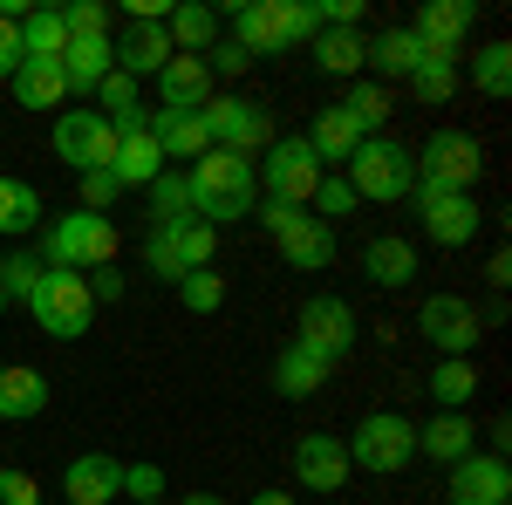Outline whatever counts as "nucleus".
Masks as SVG:
<instances>
[{"label": "nucleus", "instance_id": "9d476101", "mask_svg": "<svg viewBox=\"0 0 512 505\" xmlns=\"http://www.w3.org/2000/svg\"><path fill=\"white\" fill-rule=\"evenodd\" d=\"M472 21H478L472 0H431V7H417V21H410L417 62H444V69H458V55H465V35H472Z\"/></svg>", "mask_w": 512, "mask_h": 505}, {"label": "nucleus", "instance_id": "b1692460", "mask_svg": "<svg viewBox=\"0 0 512 505\" xmlns=\"http://www.w3.org/2000/svg\"><path fill=\"white\" fill-rule=\"evenodd\" d=\"M328 376H335V362H321V355H315V349H301V342H287V349L274 355V389L287 396V403L315 396Z\"/></svg>", "mask_w": 512, "mask_h": 505}, {"label": "nucleus", "instance_id": "f3484780", "mask_svg": "<svg viewBox=\"0 0 512 505\" xmlns=\"http://www.w3.org/2000/svg\"><path fill=\"white\" fill-rule=\"evenodd\" d=\"M212 96H219V82L205 69V55H171L158 69V110H171V117H198Z\"/></svg>", "mask_w": 512, "mask_h": 505}, {"label": "nucleus", "instance_id": "a878e982", "mask_svg": "<svg viewBox=\"0 0 512 505\" xmlns=\"http://www.w3.org/2000/svg\"><path fill=\"white\" fill-rule=\"evenodd\" d=\"M362 273H369L376 287H410V280H417V246L396 239V233H376L362 246Z\"/></svg>", "mask_w": 512, "mask_h": 505}, {"label": "nucleus", "instance_id": "c85d7f7f", "mask_svg": "<svg viewBox=\"0 0 512 505\" xmlns=\"http://www.w3.org/2000/svg\"><path fill=\"white\" fill-rule=\"evenodd\" d=\"M48 410V376L28 369V362H14V369H0V417L7 424H28Z\"/></svg>", "mask_w": 512, "mask_h": 505}, {"label": "nucleus", "instance_id": "4c0bfd02", "mask_svg": "<svg viewBox=\"0 0 512 505\" xmlns=\"http://www.w3.org/2000/svg\"><path fill=\"white\" fill-rule=\"evenodd\" d=\"M472 89L492 96V103L512 89V41H485V48L472 55Z\"/></svg>", "mask_w": 512, "mask_h": 505}, {"label": "nucleus", "instance_id": "f257e3e1", "mask_svg": "<svg viewBox=\"0 0 512 505\" xmlns=\"http://www.w3.org/2000/svg\"><path fill=\"white\" fill-rule=\"evenodd\" d=\"M192 178V219H205L212 233L226 219H253L260 205V178H253V157H233V151H205L185 171Z\"/></svg>", "mask_w": 512, "mask_h": 505}, {"label": "nucleus", "instance_id": "7ed1b4c3", "mask_svg": "<svg viewBox=\"0 0 512 505\" xmlns=\"http://www.w3.org/2000/svg\"><path fill=\"white\" fill-rule=\"evenodd\" d=\"M342 178H349V192L369 198V205H403V198L417 192V151L396 144V137H362L355 157L342 164Z\"/></svg>", "mask_w": 512, "mask_h": 505}, {"label": "nucleus", "instance_id": "393cba45", "mask_svg": "<svg viewBox=\"0 0 512 505\" xmlns=\"http://www.w3.org/2000/svg\"><path fill=\"white\" fill-rule=\"evenodd\" d=\"M158 171H164V151H158V137H151V123L130 130V137H117V164H110V178H117L123 192H144Z\"/></svg>", "mask_w": 512, "mask_h": 505}, {"label": "nucleus", "instance_id": "58836bf2", "mask_svg": "<svg viewBox=\"0 0 512 505\" xmlns=\"http://www.w3.org/2000/svg\"><path fill=\"white\" fill-rule=\"evenodd\" d=\"M41 273H48V267H41L28 246H21V253H7V260H0V294H7V301H28V294L41 287Z\"/></svg>", "mask_w": 512, "mask_h": 505}, {"label": "nucleus", "instance_id": "c756f323", "mask_svg": "<svg viewBox=\"0 0 512 505\" xmlns=\"http://www.w3.org/2000/svg\"><path fill=\"white\" fill-rule=\"evenodd\" d=\"M48 226V205L28 178H0V239H28Z\"/></svg>", "mask_w": 512, "mask_h": 505}, {"label": "nucleus", "instance_id": "c03bdc74", "mask_svg": "<svg viewBox=\"0 0 512 505\" xmlns=\"http://www.w3.org/2000/svg\"><path fill=\"white\" fill-rule=\"evenodd\" d=\"M76 185H82V212H103V219H110V205L123 198V185L110 178V171H82Z\"/></svg>", "mask_w": 512, "mask_h": 505}, {"label": "nucleus", "instance_id": "09e8293b", "mask_svg": "<svg viewBox=\"0 0 512 505\" xmlns=\"http://www.w3.org/2000/svg\"><path fill=\"white\" fill-rule=\"evenodd\" d=\"M0 505H41V485L28 471H0Z\"/></svg>", "mask_w": 512, "mask_h": 505}, {"label": "nucleus", "instance_id": "f8f14e48", "mask_svg": "<svg viewBox=\"0 0 512 505\" xmlns=\"http://www.w3.org/2000/svg\"><path fill=\"white\" fill-rule=\"evenodd\" d=\"M417 219H424V239L431 246H472L478 226H485V212H478L472 192H437V185H417Z\"/></svg>", "mask_w": 512, "mask_h": 505}, {"label": "nucleus", "instance_id": "ddd939ff", "mask_svg": "<svg viewBox=\"0 0 512 505\" xmlns=\"http://www.w3.org/2000/svg\"><path fill=\"white\" fill-rule=\"evenodd\" d=\"M417 335H424L437 355H472L478 335H485V321H478V308L465 294H431V301L417 308Z\"/></svg>", "mask_w": 512, "mask_h": 505}, {"label": "nucleus", "instance_id": "49530a36", "mask_svg": "<svg viewBox=\"0 0 512 505\" xmlns=\"http://www.w3.org/2000/svg\"><path fill=\"white\" fill-rule=\"evenodd\" d=\"M123 492H130V505H144V499H164V465H123Z\"/></svg>", "mask_w": 512, "mask_h": 505}, {"label": "nucleus", "instance_id": "412c9836", "mask_svg": "<svg viewBox=\"0 0 512 505\" xmlns=\"http://www.w3.org/2000/svg\"><path fill=\"white\" fill-rule=\"evenodd\" d=\"M103 76H117L110 35H69V48H62V82H69V96H96Z\"/></svg>", "mask_w": 512, "mask_h": 505}, {"label": "nucleus", "instance_id": "6ab92c4d", "mask_svg": "<svg viewBox=\"0 0 512 505\" xmlns=\"http://www.w3.org/2000/svg\"><path fill=\"white\" fill-rule=\"evenodd\" d=\"M478 451V430H472V410H437L431 424H417V458H431V465H465Z\"/></svg>", "mask_w": 512, "mask_h": 505}, {"label": "nucleus", "instance_id": "ea45409f", "mask_svg": "<svg viewBox=\"0 0 512 505\" xmlns=\"http://www.w3.org/2000/svg\"><path fill=\"white\" fill-rule=\"evenodd\" d=\"M178 301H185L192 314H219V308H226V280H219L212 267H198V273L178 280Z\"/></svg>", "mask_w": 512, "mask_h": 505}, {"label": "nucleus", "instance_id": "e433bc0d", "mask_svg": "<svg viewBox=\"0 0 512 505\" xmlns=\"http://www.w3.org/2000/svg\"><path fill=\"white\" fill-rule=\"evenodd\" d=\"M144 192H151V219H158V226H178V219H192V178H185L178 164H164V171L151 178V185H144Z\"/></svg>", "mask_w": 512, "mask_h": 505}, {"label": "nucleus", "instance_id": "1a4fd4ad", "mask_svg": "<svg viewBox=\"0 0 512 505\" xmlns=\"http://www.w3.org/2000/svg\"><path fill=\"white\" fill-rule=\"evenodd\" d=\"M478 171H485V151L472 130H431L417 151V185H437V192H472Z\"/></svg>", "mask_w": 512, "mask_h": 505}, {"label": "nucleus", "instance_id": "2f4dec72", "mask_svg": "<svg viewBox=\"0 0 512 505\" xmlns=\"http://www.w3.org/2000/svg\"><path fill=\"white\" fill-rule=\"evenodd\" d=\"M7 89H14V103H21V110H55V103L69 96L62 62H28V55H21V69H14V82H7Z\"/></svg>", "mask_w": 512, "mask_h": 505}, {"label": "nucleus", "instance_id": "72a5a7b5", "mask_svg": "<svg viewBox=\"0 0 512 505\" xmlns=\"http://www.w3.org/2000/svg\"><path fill=\"white\" fill-rule=\"evenodd\" d=\"M424 389L437 396V410H472V396H478V362H472V355H444Z\"/></svg>", "mask_w": 512, "mask_h": 505}, {"label": "nucleus", "instance_id": "603ef678", "mask_svg": "<svg viewBox=\"0 0 512 505\" xmlns=\"http://www.w3.org/2000/svg\"><path fill=\"white\" fill-rule=\"evenodd\" d=\"M485 280L506 287V280H512V253H492V260H485Z\"/></svg>", "mask_w": 512, "mask_h": 505}, {"label": "nucleus", "instance_id": "423d86ee", "mask_svg": "<svg viewBox=\"0 0 512 505\" xmlns=\"http://www.w3.org/2000/svg\"><path fill=\"white\" fill-rule=\"evenodd\" d=\"M253 178H260V198H280V205H301L308 212V198H315V185L328 171L315 164L308 137H274L260 151V164H253Z\"/></svg>", "mask_w": 512, "mask_h": 505}, {"label": "nucleus", "instance_id": "4468645a", "mask_svg": "<svg viewBox=\"0 0 512 505\" xmlns=\"http://www.w3.org/2000/svg\"><path fill=\"white\" fill-rule=\"evenodd\" d=\"M301 349H315L321 362H342L355 349V308L342 294H308L301 301V335H294Z\"/></svg>", "mask_w": 512, "mask_h": 505}, {"label": "nucleus", "instance_id": "4d7b16f0", "mask_svg": "<svg viewBox=\"0 0 512 505\" xmlns=\"http://www.w3.org/2000/svg\"><path fill=\"white\" fill-rule=\"evenodd\" d=\"M144 505H164V499H144Z\"/></svg>", "mask_w": 512, "mask_h": 505}, {"label": "nucleus", "instance_id": "473e14b6", "mask_svg": "<svg viewBox=\"0 0 512 505\" xmlns=\"http://www.w3.org/2000/svg\"><path fill=\"white\" fill-rule=\"evenodd\" d=\"M355 144H362V130H355L342 110H321L315 123H308V151H315V164L328 171V164H349Z\"/></svg>", "mask_w": 512, "mask_h": 505}, {"label": "nucleus", "instance_id": "4be33fe9", "mask_svg": "<svg viewBox=\"0 0 512 505\" xmlns=\"http://www.w3.org/2000/svg\"><path fill=\"white\" fill-rule=\"evenodd\" d=\"M164 35L178 55H212L219 35H226V21H219V7H205V0H178L171 14H164Z\"/></svg>", "mask_w": 512, "mask_h": 505}, {"label": "nucleus", "instance_id": "de8ad7c7", "mask_svg": "<svg viewBox=\"0 0 512 505\" xmlns=\"http://www.w3.org/2000/svg\"><path fill=\"white\" fill-rule=\"evenodd\" d=\"M253 219H260V226L280 239V233H294V226H301L308 212H301V205H280V198H260V205H253Z\"/></svg>", "mask_w": 512, "mask_h": 505}, {"label": "nucleus", "instance_id": "37998d69", "mask_svg": "<svg viewBox=\"0 0 512 505\" xmlns=\"http://www.w3.org/2000/svg\"><path fill=\"white\" fill-rule=\"evenodd\" d=\"M62 28L69 35H110V7L103 0H69L62 7Z\"/></svg>", "mask_w": 512, "mask_h": 505}, {"label": "nucleus", "instance_id": "cd10ccee", "mask_svg": "<svg viewBox=\"0 0 512 505\" xmlns=\"http://www.w3.org/2000/svg\"><path fill=\"white\" fill-rule=\"evenodd\" d=\"M308 55H315L321 76H355V82H362V55H369V35H362V28H321V35L308 41Z\"/></svg>", "mask_w": 512, "mask_h": 505}, {"label": "nucleus", "instance_id": "9b49d317", "mask_svg": "<svg viewBox=\"0 0 512 505\" xmlns=\"http://www.w3.org/2000/svg\"><path fill=\"white\" fill-rule=\"evenodd\" d=\"M48 144H55V157H62L76 178L82 171H110V164H117V130L96 117V110H62Z\"/></svg>", "mask_w": 512, "mask_h": 505}, {"label": "nucleus", "instance_id": "79ce46f5", "mask_svg": "<svg viewBox=\"0 0 512 505\" xmlns=\"http://www.w3.org/2000/svg\"><path fill=\"white\" fill-rule=\"evenodd\" d=\"M308 212H315L321 226H335V219H349L355 212V192H349V178H321L315 198H308Z\"/></svg>", "mask_w": 512, "mask_h": 505}, {"label": "nucleus", "instance_id": "dca6fc26", "mask_svg": "<svg viewBox=\"0 0 512 505\" xmlns=\"http://www.w3.org/2000/svg\"><path fill=\"white\" fill-rule=\"evenodd\" d=\"M444 499H451V505H512V471H506V458L472 451L465 465H451Z\"/></svg>", "mask_w": 512, "mask_h": 505}, {"label": "nucleus", "instance_id": "aec40b11", "mask_svg": "<svg viewBox=\"0 0 512 505\" xmlns=\"http://www.w3.org/2000/svg\"><path fill=\"white\" fill-rule=\"evenodd\" d=\"M110 48H117V69H123L130 82H137V76H158L164 62L178 55V48H171V35H164V21H130V28H123Z\"/></svg>", "mask_w": 512, "mask_h": 505}, {"label": "nucleus", "instance_id": "3c124183", "mask_svg": "<svg viewBox=\"0 0 512 505\" xmlns=\"http://www.w3.org/2000/svg\"><path fill=\"white\" fill-rule=\"evenodd\" d=\"M89 280V301H123V273L117 267H96V273H82Z\"/></svg>", "mask_w": 512, "mask_h": 505}, {"label": "nucleus", "instance_id": "f03ea898", "mask_svg": "<svg viewBox=\"0 0 512 505\" xmlns=\"http://www.w3.org/2000/svg\"><path fill=\"white\" fill-rule=\"evenodd\" d=\"M117 219H103V212H62V219H48L41 226V267L48 273H96V267H117Z\"/></svg>", "mask_w": 512, "mask_h": 505}, {"label": "nucleus", "instance_id": "0eeeda50", "mask_svg": "<svg viewBox=\"0 0 512 505\" xmlns=\"http://www.w3.org/2000/svg\"><path fill=\"white\" fill-rule=\"evenodd\" d=\"M28 314H35L41 335H55V342H76V335H89V321H96L89 280H82V273H41V287L28 294Z\"/></svg>", "mask_w": 512, "mask_h": 505}, {"label": "nucleus", "instance_id": "bb28decb", "mask_svg": "<svg viewBox=\"0 0 512 505\" xmlns=\"http://www.w3.org/2000/svg\"><path fill=\"white\" fill-rule=\"evenodd\" d=\"M362 69H369V82H410V69H417V41H410V28H383V35H369V55H362Z\"/></svg>", "mask_w": 512, "mask_h": 505}, {"label": "nucleus", "instance_id": "6e6552de", "mask_svg": "<svg viewBox=\"0 0 512 505\" xmlns=\"http://www.w3.org/2000/svg\"><path fill=\"white\" fill-rule=\"evenodd\" d=\"M198 123H205V144H212V151H233V157H253V151L274 144L267 103H246V96H212V103L198 110Z\"/></svg>", "mask_w": 512, "mask_h": 505}, {"label": "nucleus", "instance_id": "a211bd4d", "mask_svg": "<svg viewBox=\"0 0 512 505\" xmlns=\"http://www.w3.org/2000/svg\"><path fill=\"white\" fill-rule=\"evenodd\" d=\"M123 492V465L110 451H82L62 471V505H110Z\"/></svg>", "mask_w": 512, "mask_h": 505}, {"label": "nucleus", "instance_id": "c9c22d12", "mask_svg": "<svg viewBox=\"0 0 512 505\" xmlns=\"http://www.w3.org/2000/svg\"><path fill=\"white\" fill-rule=\"evenodd\" d=\"M335 110H342V117L355 123V130H362V137H383V123H390V89H383V82H355L349 96H342V103H335Z\"/></svg>", "mask_w": 512, "mask_h": 505}, {"label": "nucleus", "instance_id": "7c9ffc66", "mask_svg": "<svg viewBox=\"0 0 512 505\" xmlns=\"http://www.w3.org/2000/svg\"><path fill=\"white\" fill-rule=\"evenodd\" d=\"M151 137H158L164 164H178V171L212 151V144H205V123L198 117H171V110H151Z\"/></svg>", "mask_w": 512, "mask_h": 505}, {"label": "nucleus", "instance_id": "8fccbe9b", "mask_svg": "<svg viewBox=\"0 0 512 505\" xmlns=\"http://www.w3.org/2000/svg\"><path fill=\"white\" fill-rule=\"evenodd\" d=\"M14 69H21V21L0 14V82H14Z\"/></svg>", "mask_w": 512, "mask_h": 505}, {"label": "nucleus", "instance_id": "6e6d98bb", "mask_svg": "<svg viewBox=\"0 0 512 505\" xmlns=\"http://www.w3.org/2000/svg\"><path fill=\"white\" fill-rule=\"evenodd\" d=\"M0 314H7V294H0Z\"/></svg>", "mask_w": 512, "mask_h": 505}, {"label": "nucleus", "instance_id": "5701e85b", "mask_svg": "<svg viewBox=\"0 0 512 505\" xmlns=\"http://www.w3.org/2000/svg\"><path fill=\"white\" fill-rule=\"evenodd\" d=\"M280 260L294 273H328L335 267V226H321L315 212H308L294 233H280Z\"/></svg>", "mask_w": 512, "mask_h": 505}, {"label": "nucleus", "instance_id": "20e7f679", "mask_svg": "<svg viewBox=\"0 0 512 505\" xmlns=\"http://www.w3.org/2000/svg\"><path fill=\"white\" fill-rule=\"evenodd\" d=\"M349 444V465L355 471H376V478H396V471L417 458V424L403 410H369L362 424L342 437Z\"/></svg>", "mask_w": 512, "mask_h": 505}, {"label": "nucleus", "instance_id": "f704fd0d", "mask_svg": "<svg viewBox=\"0 0 512 505\" xmlns=\"http://www.w3.org/2000/svg\"><path fill=\"white\" fill-rule=\"evenodd\" d=\"M62 48H69L62 7H35V14H21V55H28V62H62Z\"/></svg>", "mask_w": 512, "mask_h": 505}, {"label": "nucleus", "instance_id": "5fc2aeb1", "mask_svg": "<svg viewBox=\"0 0 512 505\" xmlns=\"http://www.w3.org/2000/svg\"><path fill=\"white\" fill-rule=\"evenodd\" d=\"M185 505H226V499H219V492H192Z\"/></svg>", "mask_w": 512, "mask_h": 505}, {"label": "nucleus", "instance_id": "864d4df0", "mask_svg": "<svg viewBox=\"0 0 512 505\" xmlns=\"http://www.w3.org/2000/svg\"><path fill=\"white\" fill-rule=\"evenodd\" d=\"M253 505H294V492H253Z\"/></svg>", "mask_w": 512, "mask_h": 505}, {"label": "nucleus", "instance_id": "39448f33", "mask_svg": "<svg viewBox=\"0 0 512 505\" xmlns=\"http://www.w3.org/2000/svg\"><path fill=\"white\" fill-rule=\"evenodd\" d=\"M212 253H219V233H212L205 219L151 226V239H144V267H151V280H164V287H178L185 273L212 267Z\"/></svg>", "mask_w": 512, "mask_h": 505}, {"label": "nucleus", "instance_id": "a18cd8bd", "mask_svg": "<svg viewBox=\"0 0 512 505\" xmlns=\"http://www.w3.org/2000/svg\"><path fill=\"white\" fill-rule=\"evenodd\" d=\"M205 69H212V82H233V76H246V69H253V55H246L233 35H219V48L205 55Z\"/></svg>", "mask_w": 512, "mask_h": 505}, {"label": "nucleus", "instance_id": "2eb2a0df", "mask_svg": "<svg viewBox=\"0 0 512 505\" xmlns=\"http://www.w3.org/2000/svg\"><path fill=\"white\" fill-rule=\"evenodd\" d=\"M294 478H301L308 492H342V485L355 478L349 444H342L335 430H308V437H294Z\"/></svg>", "mask_w": 512, "mask_h": 505}, {"label": "nucleus", "instance_id": "a19ab883", "mask_svg": "<svg viewBox=\"0 0 512 505\" xmlns=\"http://www.w3.org/2000/svg\"><path fill=\"white\" fill-rule=\"evenodd\" d=\"M410 89H417V103H451V96H458V69H444V62H417V69H410Z\"/></svg>", "mask_w": 512, "mask_h": 505}]
</instances>
